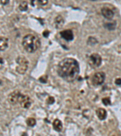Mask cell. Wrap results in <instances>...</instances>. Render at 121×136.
<instances>
[{
    "label": "cell",
    "instance_id": "obj_1",
    "mask_svg": "<svg viewBox=\"0 0 121 136\" xmlns=\"http://www.w3.org/2000/svg\"><path fill=\"white\" fill-rule=\"evenodd\" d=\"M79 71V63L73 58L64 59L59 62L58 66V74L68 82L74 81L78 78Z\"/></svg>",
    "mask_w": 121,
    "mask_h": 136
},
{
    "label": "cell",
    "instance_id": "obj_2",
    "mask_svg": "<svg viewBox=\"0 0 121 136\" xmlns=\"http://www.w3.org/2000/svg\"><path fill=\"white\" fill-rule=\"evenodd\" d=\"M22 44L26 51L29 53H33L40 47L41 41L37 36L29 34L23 38Z\"/></svg>",
    "mask_w": 121,
    "mask_h": 136
},
{
    "label": "cell",
    "instance_id": "obj_3",
    "mask_svg": "<svg viewBox=\"0 0 121 136\" xmlns=\"http://www.w3.org/2000/svg\"><path fill=\"white\" fill-rule=\"evenodd\" d=\"M16 62L18 66L16 67V71L20 74H24L26 72L28 69L29 62L25 57L20 56L16 59Z\"/></svg>",
    "mask_w": 121,
    "mask_h": 136
},
{
    "label": "cell",
    "instance_id": "obj_4",
    "mask_svg": "<svg viewBox=\"0 0 121 136\" xmlns=\"http://www.w3.org/2000/svg\"><path fill=\"white\" fill-rule=\"evenodd\" d=\"M89 65L93 69L99 67L102 63V58L98 53H93L89 57Z\"/></svg>",
    "mask_w": 121,
    "mask_h": 136
},
{
    "label": "cell",
    "instance_id": "obj_5",
    "mask_svg": "<svg viewBox=\"0 0 121 136\" xmlns=\"http://www.w3.org/2000/svg\"><path fill=\"white\" fill-rule=\"evenodd\" d=\"M105 79V74L104 72H98L92 78V83L94 85H100L104 83Z\"/></svg>",
    "mask_w": 121,
    "mask_h": 136
},
{
    "label": "cell",
    "instance_id": "obj_6",
    "mask_svg": "<svg viewBox=\"0 0 121 136\" xmlns=\"http://www.w3.org/2000/svg\"><path fill=\"white\" fill-rule=\"evenodd\" d=\"M22 94L18 91H15L10 94L8 97L9 102L12 105H15L20 102Z\"/></svg>",
    "mask_w": 121,
    "mask_h": 136
},
{
    "label": "cell",
    "instance_id": "obj_7",
    "mask_svg": "<svg viewBox=\"0 0 121 136\" xmlns=\"http://www.w3.org/2000/svg\"><path fill=\"white\" fill-rule=\"evenodd\" d=\"M60 35L61 36V37L68 42L72 41L74 39L73 33L70 29H67V30H63L61 32Z\"/></svg>",
    "mask_w": 121,
    "mask_h": 136
},
{
    "label": "cell",
    "instance_id": "obj_8",
    "mask_svg": "<svg viewBox=\"0 0 121 136\" xmlns=\"http://www.w3.org/2000/svg\"><path fill=\"white\" fill-rule=\"evenodd\" d=\"M19 103L23 108H29L31 104V100L29 96L22 94Z\"/></svg>",
    "mask_w": 121,
    "mask_h": 136
},
{
    "label": "cell",
    "instance_id": "obj_9",
    "mask_svg": "<svg viewBox=\"0 0 121 136\" xmlns=\"http://www.w3.org/2000/svg\"><path fill=\"white\" fill-rule=\"evenodd\" d=\"M101 13L104 17L106 19H111L114 16V12H113V10H111L110 9L108 8V7H103L101 9Z\"/></svg>",
    "mask_w": 121,
    "mask_h": 136
},
{
    "label": "cell",
    "instance_id": "obj_10",
    "mask_svg": "<svg viewBox=\"0 0 121 136\" xmlns=\"http://www.w3.org/2000/svg\"><path fill=\"white\" fill-rule=\"evenodd\" d=\"M96 112L97 116H98L99 119H100V120H105L106 117H107V111L105 109H104V108H98Z\"/></svg>",
    "mask_w": 121,
    "mask_h": 136
},
{
    "label": "cell",
    "instance_id": "obj_11",
    "mask_svg": "<svg viewBox=\"0 0 121 136\" xmlns=\"http://www.w3.org/2000/svg\"><path fill=\"white\" fill-rule=\"evenodd\" d=\"M64 20L61 15H58L55 19V24L56 29L62 28L64 25Z\"/></svg>",
    "mask_w": 121,
    "mask_h": 136
},
{
    "label": "cell",
    "instance_id": "obj_12",
    "mask_svg": "<svg viewBox=\"0 0 121 136\" xmlns=\"http://www.w3.org/2000/svg\"><path fill=\"white\" fill-rule=\"evenodd\" d=\"M53 126L55 131L60 132L62 129V124L60 120H59V119H55L53 122Z\"/></svg>",
    "mask_w": 121,
    "mask_h": 136
},
{
    "label": "cell",
    "instance_id": "obj_13",
    "mask_svg": "<svg viewBox=\"0 0 121 136\" xmlns=\"http://www.w3.org/2000/svg\"><path fill=\"white\" fill-rule=\"evenodd\" d=\"M8 47V39L5 37L0 38V49L1 51H4Z\"/></svg>",
    "mask_w": 121,
    "mask_h": 136
},
{
    "label": "cell",
    "instance_id": "obj_14",
    "mask_svg": "<svg viewBox=\"0 0 121 136\" xmlns=\"http://www.w3.org/2000/svg\"><path fill=\"white\" fill-rule=\"evenodd\" d=\"M104 26L105 29H107V30H109L110 31L114 30L116 27V21H113L110 22V23H105L104 24Z\"/></svg>",
    "mask_w": 121,
    "mask_h": 136
},
{
    "label": "cell",
    "instance_id": "obj_15",
    "mask_svg": "<svg viewBox=\"0 0 121 136\" xmlns=\"http://www.w3.org/2000/svg\"><path fill=\"white\" fill-rule=\"evenodd\" d=\"M19 9L20 10L23 11V12L27 11L28 9V4H27V2L26 1L21 2V3H20L19 5Z\"/></svg>",
    "mask_w": 121,
    "mask_h": 136
},
{
    "label": "cell",
    "instance_id": "obj_16",
    "mask_svg": "<svg viewBox=\"0 0 121 136\" xmlns=\"http://www.w3.org/2000/svg\"><path fill=\"white\" fill-rule=\"evenodd\" d=\"M26 124H27L28 126H30V127H33L36 124V120L33 118H29L26 120Z\"/></svg>",
    "mask_w": 121,
    "mask_h": 136
},
{
    "label": "cell",
    "instance_id": "obj_17",
    "mask_svg": "<svg viewBox=\"0 0 121 136\" xmlns=\"http://www.w3.org/2000/svg\"><path fill=\"white\" fill-rule=\"evenodd\" d=\"M87 43H88L89 45H94V44H96L97 43H98V41H97L96 38H93V37H90L88 38V42H87Z\"/></svg>",
    "mask_w": 121,
    "mask_h": 136
},
{
    "label": "cell",
    "instance_id": "obj_18",
    "mask_svg": "<svg viewBox=\"0 0 121 136\" xmlns=\"http://www.w3.org/2000/svg\"><path fill=\"white\" fill-rule=\"evenodd\" d=\"M102 101V103H103V104L105 105L106 106L111 104V101L109 97H105V98H103Z\"/></svg>",
    "mask_w": 121,
    "mask_h": 136
},
{
    "label": "cell",
    "instance_id": "obj_19",
    "mask_svg": "<svg viewBox=\"0 0 121 136\" xmlns=\"http://www.w3.org/2000/svg\"><path fill=\"white\" fill-rule=\"evenodd\" d=\"M55 102V99L53 97H49L47 100V103L48 104H53Z\"/></svg>",
    "mask_w": 121,
    "mask_h": 136
},
{
    "label": "cell",
    "instance_id": "obj_20",
    "mask_svg": "<svg viewBox=\"0 0 121 136\" xmlns=\"http://www.w3.org/2000/svg\"><path fill=\"white\" fill-rule=\"evenodd\" d=\"M39 80H40V82H41L42 83L46 84V82H47V76H44L41 77V78L39 79Z\"/></svg>",
    "mask_w": 121,
    "mask_h": 136
},
{
    "label": "cell",
    "instance_id": "obj_21",
    "mask_svg": "<svg viewBox=\"0 0 121 136\" xmlns=\"http://www.w3.org/2000/svg\"><path fill=\"white\" fill-rule=\"evenodd\" d=\"M50 31L46 30L45 31H44L43 33H42V35H43L44 37L48 38V36H49V35H50Z\"/></svg>",
    "mask_w": 121,
    "mask_h": 136
},
{
    "label": "cell",
    "instance_id": "obj_22",
    "mask_svg": "<svg viewBox=\"0 0 121 136\" xmlns=\"http://www.w3.org/2000/svg\"><path fill=\"white\" fill-rule=\"evenodd\" d=\"M38 3H40V4L42 5H45L48 3V1H47V0H38Z\"/></svg>",
    "mask_w": 121,
    "mask_h": 136
},
{
    "label": "cell",
    "instance_id": "obj_23",
    "mask_svg": "<svg viewBox=\"0 0 121 136\" xmlns=\"http://www.w3.org/2000/svg\"><path fill=\"white\" fill-rule=\"evenodd\" d=\"M115 84L117 85H121V79L118 78L115 80Z\"/></svg>",
    "mask_w": 121,
    "mask_h": 136
},
{
    "label": "cell",
    "instance_id": "obj_24",
    "mask_svg": "<svg viewBox=\"0 0 121 136\" xmlns=\"http://www.w3.org/2000/svg\"><path fill=\"white\" fill-rule=\"evenodd\" d=\"M9 1H1V3L3 5H6L9 3Z\"/></svg>",
    "mask_w": 121,
    "mask_h": 136
},
{
    "label": "cell",
    "instance_id": "obj_25",
    "mask_svg": "<svg viewBox=\"0 0 121 136\" xmlns=\"http://www.w3.org/2000/svg\"><path fill=\"white\" fill-rule=\"evenodd\" d=\"M3 64V58H1V64L2 65Z\"/></svg>",
    "mask_w": 121,
    "mask_h": 136
},
{
    "label": "cell",
    "instance_id": "obj_26",
    "mask_svg": "<svg viewBox=\"0 0 121 136\" xmlns=\"http://www.w3.org/2000/svg\"><path fill=\"white\" fill-rule=\"evenodd\" d=\"M38 136H40V135H38Z\"/></svg>",
    "mask_w": 121,
    "mask_h": 136
}]
</instances>
